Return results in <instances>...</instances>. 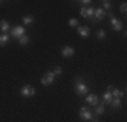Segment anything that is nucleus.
<instances>
[{
    "label": "nucleus",
    "mask_w": 127,
    "mask_h": 122,
    "mask_svg": "<svg viewBox=\"0 0 127 122\" xmlns=\"http://www.w3.org/2000/svg\"><path fill=\"white\" fill-rule=\"evenodd\" d=\"M112 7V4H111V1H108V0H104L103 1V10H110V8Z\"/></svg>",
    "instance_id": "obj_21"
},
{
    "label": "nucleus",
    "mask_w": 127,
    "mask_h": 122,
    "mask_svg": "<svg viewBox=\"0 0 127 122\" xmlns=\"http://www.w3.org/2000/svg\"><path fill=\"white\" fill-rule=\"evenodd\" d=\"M74 91H76L77 95H87L89 91V87L84 83L83 77H76V80H74Z\"/></svg>",
    "instance_id": "obj_1"
},
{
    "label": "nucleus",
    "mask_w": 127,
    "mask_h": 122,
    "mask_svg": "<svg viewBox=\"0 0 127 122\" xmlns=\"http://www.w3.org/2000/svg\"><path fill=\"white\" fill-rule=\"evenodd\" d=\"M53 73H54L56 76L61 75V73H62V69H61V66H56V68H54V71H53Z\"/></svg>",
    "instance_id": "obj_23"
},
{
    "label": "nucleus",
    "mask_w": 127,
    "mask_h": 122,
    "mask_svg": "<svg viewBox=\"0 0 127 122\" xmlns=\"http://www.w3.org/2000/svg\"><path fill=\"white\" fill-rule=\"evenodd\" d=\"M1 3H3V1H1V0H0V4H1Z\"/></svg>",
    "instance_id": "obj_27"
},
{
    "label": "nucleus",
    "mask_w": 127,
    "mask_h": 122,
    "mask_svg": "<svg viewBox=\"0 0 127 122\" xmlns=\"http://www.w3.org/2000/svg\"><path fill=\"white\" fill-rule=\"evenodd\" d=\"M111 95H112V98H118V99H122V96L125 95V92L120 90H118V88H114L112 92H111Z\"/></svg>",
    "instance_id": "obj_14"
},
{
    "label": "nucleus",
    "mask_w": 127,
    "mask_h": 122,
    "mask_svg": "<svg viewBox=\"0 0 127 122\" xmlns=\"http://www.w3.org/2000/svg\"><path fill=\"white\" fill-rule=\"evenodd\" d=\"M85 102L89 103L91 106H97L99 103H100V100H99L97 95H95V94H89V95H87V98H85Z\"/></svg>",
    "instance_id": "obj_9"
},
{
    "label": "nucleus",
    "mask_w": 127,
    "mask_h": 122,
    "mask_svg": "<svg viewBox=\"0 0 127 122\" xmlns=\"http://www.w3.org/2000/svg\"><path fill=\"white\" fill-rule=\"evenodd\" d=\"M8 30H10V24L7 20H0V31H3V34H7Z\"/></svg>",
    "instance_id": "obj_13"
},
{
    "label": "nucleus",
    "mask_w": 127,
    "mask_h": 122,
    "mask_svg": "<svg viewBox=\"0 0 127 122\" xmlns=\"http://www.w3.org/2000/svg\"><path fill=\"white\" fill-rule=\"evenodd\" d=\"M91 121H92V122H100V121H99V118H97V117H96V118H93V117H92V120H91Z\"/></svg>",
    "instance_id": "obj_26"
},
{
    "label": "nucleus",
    "mask_w": 127,
    "mask_h": 122,
    "mask_svg": "<svg viewBox=\"0 0 127 122\" xmlns=\"http://www.w3.org/2000/svg\"><path fill=\"white\" fill-rule=\"evenodd\" d=\"M54 80H56V75H54L53 72H46L43 76L41 77V83L42 85H50L54 83Z\"/></svg>",
    "instance_id": "obj_5"
},
{
    "label": "nucleus",
    "mask_w": 127,
    "mask_h": 122,
    "mask_svg": "<svg viewBox=\"0 0 127 122\" xmlns=\"http://www.w3.org/2000/svg\"><path fill=\"white\" fill-rule=\"evenodd\" d=\"M119 10H120V12H122V14H126V11H127V4H126V3H123V4L120 5Z\"/></svg>",
    "instance_id": "obj_24"
},
{
    "label": "nucleus",
    "mask_w": 127,
    "mask_h": 122,
    "mask_svg": "<svg viewBox=\"0 0 127 122\" xmlns=\"http://www.w3.org/2000/svg\"><path fill=\"white\" fill-rule=\"evenodd\" d=\"M23 35H26V29L25 27H22V26H15L11 29V37L15 39H19V38H22Z\"/></svg>",
    "instance_id": "obj_3"
},
{
    "label": "nucleus",
    "mask_w": 127,
    "mask_h": 122,
    "mask_svg": "<svg viewBox=\"0 0 127 122\" xmlns=\"http://www.w3.org/2000/svg\"><path fill=\"white\" fill-rule=\"evenodd\" d=\"M78 115H80V118H81L83 121H91V120H92V117H93L92 113H91V110H89L88 107H85V106L80 109Z\"/></svg>",
    "instance_id": "obj_7"
},
{
    "label": "nucleus",
    "mask_w": 127,
    "mask_h": 122,
    "mask_svg": "<svg viewBox=\"0 0 127 122\" xmlns=\"http://www.w3.org/2000/svg\"><path fill=\"white\" fill-rule=\"evenodd\" d=\"M34 16H30V15H27V16H23V24H27V26H30V24L34 23Z\"/></svg>",
    "instance_id": "obj_18"
},
{
    "label": "nucleus",
    "mask_w": 127,
    "mask_h": 122,
    "mask_svg": "<svg viewBox=\"0 0 127 122\" xmlns=\"http://www.w3.org/2000/svg\"><path fill=\"white\" fill-rule=\"evenodd\" d=\"M93 11H95V8H92V7H88V8H84V7H81V10H80V14H81V16L83 18H85V19H92V16H93Z\"/></svg>",
    "instance_id": "obj_8"
},
{
    "label": "nucleus",
    "mask_w": 127,
    "mask_h": 122,
    "mask_svg": "<svg viewBox=\"0 0 127 122\" xmlns=\"http://www.w3.org/2000/svg\"><path fill=\"white\" fill-rule=\"evenodd\" d=\"M103 98H104V102H105V105H110L111 103V100L114 99L112 95H111V92L110 91H105L104 92V95H103Z\"/></svg>",
    "instance_id": "obj_17"
},
{
    "label": "nucleus",
    "mask_w": 127,
    "mask_h": 122,
    "mask_svg": "<svg viewBox=\"0 0 127 122\" xmlns=\"http://www.w3.org/2000/svg\"><path fill=\"white\" fill-rule=\"evenodd\" d=\"M18 41H19V44L22 45V46H25V45H27V44H29L30 38H29V37H27V35H23L22 38H19V39H18Z\"/></svg>",
    "instance_id": "obj_19"
},
{
    "label": "nucleus",
    "mask_w": 127,
    "mask_h": 122,
    "mask_svg": "<svg viewBox=\"0 0 127 122\" xmlns=\"http://www.w3.org/2000/svg\"><path fill=\"white\" fill-rule=\"evenodd\" d=\"M81 5H83L84 8H85V5H88V4H91V0H83V1H78Z\"/></svg>",
    "instance_id": "obj_25"
},
{
    "label": "nucleus",
    "mask_w": 127,
    "mask_h": 122,
    "mask_svg": "<svg viewBox=\"0 0 127 122\" xmlns=\"http://www.w3.org/2000/svg\"><path fill=\"white\" fill-rule=\"evenodd\" d=\"M8 39H10V35L8 34H1L0 35V46H5L8 42Z\"/></svg>",
    "instance_id": "obj_16"
},
{
    "label": "nucleus",
    "mask_w": 127,
    "mask_h": 122,
    "mask_svg": "<svg viewBox=\"0 0 127 122\" xmlns=\"http://www.w3.org/2000/svg\"><path fill=\"white\" fill-rule=\"evenodd\" d=\"M96 37H97V39H104L105 38V30L100 29L97 33H96Z\"/></svg>",
    "instance_id": "obj_20"
},
{
    "label": "nucleus",
    "mask_w": 127,
    "mask_h": 122,
    "mask_svg": "<svg viewBox=\"0 0 127 122\" xmlns=\"http://www.w3.org/2000/svg\"><path fill=\"white\" fill-rule=\"evenodd\" d=\"M107 15L110 16V23H111V26H112V29L115 30V31H120V30L123 29L122 22H120L119 19H116V18H115L111 12H107Z\"/></svg>",
    "instance_id": "obj_4"
},
{
    "label": "nucleus",
    "mask_w": 127,
    "mask_h": 122,
    "mask_svg": "<svg viewBox=\"0 0 127 122\" xmlns=\"http://www.w3.org/2000/svg\"><path fill=\"white\" fill-rule=\"evenodd\" d=\"M110 106H111V109H112V110H119L120 107H122V99H118V98H114V99L111 100Z\"/></svg>",
    "instance_id": "obj_12"
},
{
    "label": "nucleus",
    "mask_w": 127,
    "mask_h": 122,
    "mask_svg": "<svg viewBox=\"0 0 127 122\" xmlns=\"http://www.w3.org/2000/svg\"><path fill=\"white\" fill-rule=\"evenodd\" d=\"M104 111H105V106H104V105H100V103H99L97 106H95V113H96V115H101Z\"/></svg>",
    "instance_id": "obj_15"
},
{
    "label": "nucleus",
    "mask_w": 127,
    "mask_h": 122,
    "mask_svg": "<svg viewBox=\"0 0 127 122\" xmlns=\"http://www.w3.org/2000/svg\"><path fill=\"white\" fill-rule=\"evenodd\" d=\"M20 95L22 96H34L35 95V88L32 87V85H30V84H26V85H23L22 88H20Z\"/></svg>",
    "instance_id": "obj_6"
},
{
    "label": "nucleus",
    "mask_w": 127,
    "mask_h": 122,
    "mask_svg": "<svg viewBox=\"0 0 127 122\" xmlns=\"http://www.w3.org/2000/svg\"><path fill=\"white\" fill-rule=\"evenodd\" d=\"M69 26L70 27H77L78 26V20L76 19V18H72V19L69 20Z\"/></svg>",
    "instance_id": "obj_22"
},
{
    "label": "nucleus",
    "mask_w": 127,
    "mask_h": 122,
    "mask_svg": "<svg viewBox=\"0 0 127 122\" xmlns=\"http://www.w3.org/2000/svg\"><path fill=\"white\" fill-rule=\"evenodd\" d=\"M105 16H107V11H104L103 8L97 7V8H95V11H93V16H92V19H91V22L92 23H99V22H101Z\"/></svg>",
    "instance_id": "obj_2"
},
{
    "label": "nucleus",
    "mask_w": 127,
    "mask_h": 122,
    "mask_svg": "<svg viewBox=\"0 0 127 122\" xmlns=\"http://www.w3.org/2000/svg\"><path fill=\"white\" fill-rule=\"evenodd\" d=\"M61 54H62L64 57H66V59H69V57H73V56H74V49L70 48V46H65V48H62Z\"/></svg>",
    "instance_id": "obj_10"
},
{
    "label": "nucleus",
    "mask_w": 127,
    "mask_h": 122,
    "mask_svg": "<svg viewBox=\"0 0 127 122\" xmlns=\"http://www.w3.org/2000/svg\"><path fill=\"white\" fill-rule=\"evenodd\" d=\"M77 31H78V34L83 37V38H88L91 30H89V27H87V26H78L77 27Z\"/></svg>",
    "instance_id": "obj_11"
}]
</instances>
